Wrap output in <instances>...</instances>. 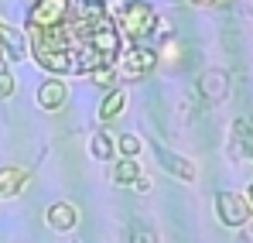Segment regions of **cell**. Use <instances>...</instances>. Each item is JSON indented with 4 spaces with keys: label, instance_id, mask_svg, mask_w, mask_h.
I'll use <instances>...</instances> for the list:
<instances>
[{
    "label": "cell",
    "instance_id": "7c38bea8",
    "mask_svg": "<svg viewBox=\"0 0 253 243\" xmlns=\"http://www.w3.org/2000/svg\"><path fill=\"white\" fill-rule=\"evenodd\" d=\"M137 178H140L137 158H120V161L113 164V182H117V185H133Z\"/></svg>",
    "mask_w": 253,
    "mask_h": 243
},
{
    "label": "cell",
    "instance_id": "30bf717a",
    "mask_svg": "<svg viewBox=\"0 0 253 243\" xmlns=\"http://www.w3.org/2000/svg\"><path fill=\"white\" fill-rule=\"evenodd\" d=\"M199 89H202V96H206V99L219 103V99L229 93V86H226V72H219V69L206 72V76H202V82H199Z\"/></svg>",
    "mask_w": 253,
    "mask_h": 243
},
{
    "label": "cell",
    "instance_id": "8fae6325",
    "mask_svg": "<svg viewBox=\"0 0 253 243\" xmlns=\"http://www.w3.org/2000/svg\"><path fill=\"white\" fill-rule=\"evenodd\" d=\"M89 151H92V158H96V161H110V158H113V151H117V141H113L106 130H96V134H92V141H89Z\"/></svg>",
    "mask_w": 253,
    "mask_h": 243
},
{
    "label": "cell",
    "instance_id": "e0dca14e",
    "mask_svg": "<svg viewBox=\"0 0 253 243\" xmlns=\"http://www.w3.org/2000/svg\"><path fill=\"white\" fill-rule=\"evenodd\" d=\"M133 189H137V192H147V189H151V178H144V175H140V178L133 182Z\"/></svg>",
    "mask_w": 253,
    "mask_h": 243
},
{
    "label": "cell",
    "instance_id": "4fadbf2b",
    "mask_svg": "<svg viewBox=\"0 0 253 243\" xmlns=\"http://www.w3.org/2000/svg\"><path fill=\"white\" fill-rule=\"evenodd\" d=\"M85 76L96 82V86H103V89H113V86L120 82V76H117L113 65H99V69H92V72H85Z\"/></svg>",
    "mask_w": 253,
    "mask_h": 243
},
{
    "label": "cell",
    "instance_id": "5b68a950",
    "mask_svg": "<svg viewBox=\"0 0 253 243\" xmlns=\"http://www.w3.org/2000/svg\"><path fill=\"white\" fill-rule=\"evenodd\" d=\"M44 219H48V226H51L55 233H69V230H76V226H79V212H76V205H72V202L48 205Z\"/></svg>",
    "mask_w": 253,
    "mask_h": 243
},
{
    "label": "cell",
    "instance_id": "ac0fdd59",
    "mask_svg": "<svg viewBox=\"0 0 253 243\" xmlns=\"http://www.w3.org/2000/svg\"><path fill=\"white\" fill-rule=\"evenodd\" d=\"M243 240H247V243H253V219L247 223V226H243Z\"/></svg>",
    "mask_w": 253,
    "mask_h": 243
},
{
    "label": "cell",
    "instance_id": "9a60e30c",
    "mask_svg": "<svg viewBox=\"0 0 253 243\" xmlns=\"http://www.w3.org/2000/svg\"><path fill=\"white\" fill-rule=\"evenodd\" d=\"M14 89H17V86H14V76L0 69V99H10V96H14Z\"/></svg>",
    "mask_w": 253,
    "mask_h": 243
},
{
    "label": "cell",
    "instance_id": "2e32d148",
    "mask_svg": "<svg viewBox=\"0 0 253 243\" xmlns=\"http://www.w3.org/2000/svg\"><path fill=\"white\" fill-rule=\"evenodd\" d=\"M192 7H219V3H226V0H188Z\"/></svg>",
    "mask_w": 253,
    "mask_h": 243
},
{
    "label": "cell",
    "instance_id": "ba28073f",
    "mask_svg": "<svg viewBox=\"0 0 253 243\" xmlns=\"http://www.w3.org/2000/svg\"><path fill=\"white\" fill-rule=\"evenodd\" d=\"M158 158H161V164L168 168L171 175H178L181 182H195V164L188 161V158H181V154H174V151H165V147H158Z\"/></svg>",
    "mask_w": 253,
    "mask_h": 243
},
{
    "label": "cell",
    "instance_id": "ffe728a7",
    "mask_svg": "<svg viewBox=\"0 0 253 243\" xmlns=\"http://www.w3.org/2000/svg\"><path fill=\"white\" fill-rule=\"evenodd\" d=\"M250 205H253V182H250Z\"/></svg>",
    "mask_w": 253,
    "mask_h": 243
},
{
    "label": "cell",
    "instance_id": "9c48e42d",
    "mask_svg": "<svg viewBox=\"0 0 253 243\" xmlns=\"http://www.w3.org/2000/svg\"><path fill=\"white\" fill-rule=\"evenodd\" d=\"M124 106H126V93L124 89H110V93L103 96V103H99V120L113 123L120 113H124Z\"/></svg>",
    "mask_w": 253,
    "mask_h": 243
},
{
    "label": "cell",
    "instance_id": "6da1fadb",
    "mask_svg": "<svg viewBox=\"0 0 253 243\" xmlns=\"http://www.w3.org/2000/svg\"><path fill=\"white\" fill-rule=\"evenodd\" d=\"M35 62L51 76H85L120 58V28L96 0H83L65 21L28 35Z\"/></svg>",
    "mask_w": 253,
    "mask_h": 243
},
{
    "label": "cell",
    "instance_id": "277c9868",
    "mask_svg": "<svg viewBox=\"0 0 253 243\" xmlns=\"http://www.w3.org/2000/svg\"><path fill=\"white\" fill-rule=\"evenodd\" d=\"M154 62H158V55L151 48H130V51H120L113 69H117L120 79H140V76H147L154 69Z\"/></svg>",
    "mask_w": 253,
    "mask_h": 243
},
{
    "label": "cell",
    "instance_id": "5bb4252c",
    "mask_svg": "<svg viewBox=\"0 0 253 243\" xmlns=\"http://www.w3.org/2000/svg\"><path fill=\"white\" fill-rule=\"evenodd\" d=\"M117 151H120L124 158H137V154H140V137H133V134H120V137H117Z\"/></svg>",
    "mask_w": 253,
    "mask_h": 243
},
{
    "label": "cell",
    "instance_id": "3957f363",
    "mask_svg": "<svg viewBox=\"0 0 253 243\" xmlns=\"http://www.w3.org/2000/svg\"><path fill=\"white\" fill-rule=\"evenodd\" d=\"M215 216L222 226H233V230H243L253 219V205L247 195L240 192H219L215 195Z\"/></svg>",
    "mask_w": 253,
    "mask_h": 243
},
{
    "label": "cell",
    "instance_id": "52a82bcc",
    "mask_svg": "<svg viewBox=\"0 0 253 243\" xmlns=\"http://www.w3.org/2000/svg\"><path fill=\"white\" fill-rule=\"evenodd\" d=\"M65 99H69V86H65V82H58V79L42 82V89H38V106H42V110L55 113V110L65 106Z\"/></svg>",
    "mask_w": 253,
    "mask_h": 243
},
{
    "label": "cell",
    "instance_id": "d6986e66",
    "mask_svg": "<svg viewBox=\"0 0 253 243\" xmlns=\"http://www.w3.org/2000/svg\"><path fill=\"white\" fill-rule=\"evenodd\" d=\"M133 243H154V240H151V237H147V233H144V240H140V237H137V233H133Z\"/></svg>",
    "mask_w": 253,
    "mask_h": 243
},
{
    "label": "cell",
    "instance_id": "7a4b0ae2",
    "mask_svg": "<svg viewBox=\"0 0 253 243\" xmlns=\"http://www.w3.org/2000/svg\"><path fill=\"white\" fill-rule=\"evenodd\" d=\"M117 28L124 31L126 38H144V35H151V31L158 28V14H154L151 3H144V0H130L124 10H120Z\"/></svg>",
    "mask_w": 253,
    "mask_h": 243
},
{
    "label": "cell",
    "instance_id": "8992f818",
    "mask_svg": "<svg viewBox=\"0 0 253 243\" xmlns=\"http://www.w3.org/2000/svg\"><path fill=\"white\" fill-rule=\"evenodd\" d=\"M28 182H31V171L14 168V164H3V168H0V199H14V195H21Z\"/></svg>",
    "mask_w": 253,
    "mask_h": 243
}]
</instances>
